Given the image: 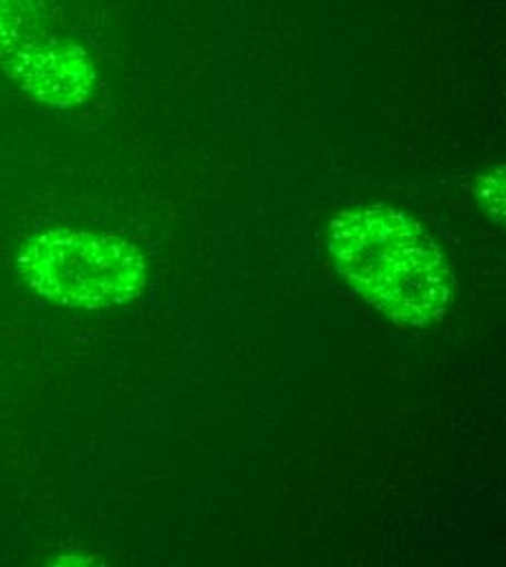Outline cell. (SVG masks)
<instances>
[{"mask_svg":"<svg viewBox=\"0 0 506 567\" xmlns=\"http://www.w3.org/2000/svg\"><path fill=\"white\" fill-rule=\"evenodd\" d=\"M330 251L345 282L402 326H428L452 301L441 249L400 210L366 206L341 214L330 225Z\"/></svg>","mask_w":506,"mask_h":567,"instance_id":"obj_1","label":"cell"},{"mask_svg":"<svg viewBox=\"0 0 506 567\" xmlns=\"http://www.w3.org/2000/svg\"><path fill=\"white\" fill-rule=\"evenodd\" d=\"M20 274L40 295L79 308L118 306L145 286L143 256L123 238L96 231L38 236L20 256Z\"/></svg>","mask_w":506,"mask_h":567,"instance_id":"obj_2","label":"cell"},{"mask_svg":"<svg viewBox=\"0 0 506 567\" xmlns=\"http://www.w3.org/2000/svg\"><path fill=\"white\" fill-rule=\"evenodd\" d=\"M0 66L51 107L83 103L94 85L85 49L62 33L47 0H0Z\"/></svg>","mask_w":506,"mask_h":567,"instance_id":"obj_3","label":"cell"},{"mask_svg":"<svg viewBox=\"0 0 506 567\" xmlns=\"http://www.w3.org/2000/svg\"><path fill=\"white\" fill-rule=\"evenodd\" d=\"M505 177H503V168L489 177L483 179L481 190H478V199L485 206V210L494 216H503L505 213Z\"/></svg>","mask_w":506,"mask_h":567,"instance_id":"obj_4","label":"cell"}]
</instances>
